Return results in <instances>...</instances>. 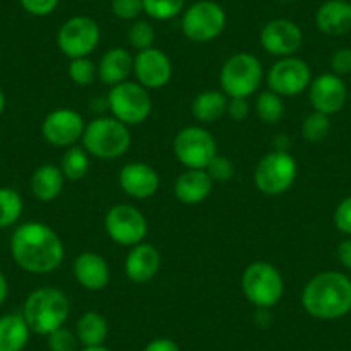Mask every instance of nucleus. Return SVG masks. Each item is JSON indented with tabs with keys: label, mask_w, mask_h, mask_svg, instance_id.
Wrapping results in <instances>:
<instances>
[{
	"label": "nucleus",
	"mask_w": 351,
	"mask_h": 351,
	"mask_svg": "<svg viewBox=\"0 0 351 351\" xmlns=\"http://www.w3.org/2000/svg\"><path fill=\"white\" fill-rule=\"evenodd\" d=\"M228 23L224 8L214 0H198L181 14V32L193 43H208L222 35Z\"/></svg>",
	"instance_id": "nucleus-8"
},
{
	"label": "nucleus",
	"mask_w": 351,
	"mask_h": 351,
	"mask_svg": "<svg viewBox=\"0 0 351 351\" xmlns=\"http://www.w3.org/2000/svg\"><path fill=\"white\" fill-rule=\"evenodd\" d=\"M119 186L128 197L134 200L152 198L160 188V176L152 165L145 162H130L123 165L117 176Z\"/></svg>",
	"instance_id": "nucleus-18"
},
{
	"label": "nucleus",
	"mask_w": 351,
	"mask_h": 351,
	"mask_svg": "<svg viewBox=\"0 0 351 351\" xmlns=\"http://www.w3.org/2000/svg\"><path fill=\"white\" fill-rule=\"evenodd\" d=\"M289 148H291V138L286 136V134H279L274 140V150L289 152Z\"/></svg>",
	"instance_id": "nucleus-44"
},
{
	"label": "nucleus",
	"mask_w": 351,
	"mask_h": 351,
	"mask_svg": "<svg viewBox=\"0 0 351 351\" xmlns=\"http://www.w3.org/2000/svg\"><path fill=\"white\" fill-rule=\"evenodd\" d=\"M312 80L310 66L296 56L278 59L265 76L269 90L281 95L282 99L302 95L308 90Z\"/></svg>",
	"instance_id": "nucleus-13"
},
{
	"label": "nucleus",
	"mask_w": 351,
	"mask_h": 351,
	"mask_svg": "<svg viewBox=\"0 0 351 351\" xmlns=\"http://www.w3.org/2000/svg\"><path fill=\"white\" fill-rule=\"evenodd\" d=\"M214 181L205 169H186L174 183V197L184 205H198L212 193Z\"/></svg>",
	"instance_id": "nucleus-21"
},
{
	"label": "nucleus",
	"mask_w": 351,
	"mask_h": 351,
	"mask_svg": "<svg viewBox=\"0 0 351 351\" xmlns=\"http://www.w3.org/2000/svg\"><path fill=\"white\" fill-rule=\"evenodd\" d=\"M128 42H130L131 49H134L136 52L152 49L155 43V28L148 21L136 19L131 23L130 29H128Z\"/></svg>",
	"instance_id": "nucleus-34"
},
{
	"label": "nucleus",
	"mask_w": 351,
	"mask_h": 351,
	"mask_svg": "<svg viewBox=\"0 0 351 351\" xmlns=\"http://www.w3.org/2000/svg\"><path fill=\"white\" fill-rule=\"evenodd\" d=\"M186 0H143V12L155 21H171L183 14Z\"/></svg>",
	"instance_id": "nucleus-31"
},
{
	"label": "nucleus",
	"mask_w": 351,
	"mask_h": 351,
	"mask_svg": "<svg viewBox=\"0 0 351 351\" xmlns=\"http://www.w3.org/2000/svg\"><path fill=\"white\" fill-rule=\"evenodd\" d=\"M330 116L312 110L302 123V136L310 143H319L330 133Z\"/></svg>",
	"instance_id": "nucleus-32"
},
{
	"label": "nucleus",
	"mask_w": 351,
	"mask_h": 351,
	"mask_svg": "<svg viewBox=\"0 0 351 351\" xmlns=\"http://www.w3.org/2000/svg\"><path fill=\"white\" fill-rule=\"evenodd\" d=\"M226 116L231 117V119L236 121V123H241V121H245L246 117L250 116L248 99H229Z\"/></svg>",
	"instance_id": "nucleus-41"
},
{
	"label": "nucleus",
	"mask_w": 351,
	"mask_h": 351,
	"mask_svg": "<svg viewBox=\"0 0 351 351\" xmlns=\"http://www.w3.org/2000/svg\"><path fill=\"white\" fill-rule=\"evenodd\" d=\"M241 291L255 308L269 310L285 296V278L276 265L258 260L243 271Z\"/></svg>",
	"instance_id": "nucleus-5"
},
{
	"label": "nucleus",
	"mask_w": 351,
	"mask_h": 351,
	"mask_svg": "<svg viewBox=\"0 0 351 351\" xmlns=\"http://www.w3.org/2000/svg\"><path fill=\"white\" fill-rule=\"evenodd\" d=\"M100 26L90 16H73L57 32V47L67 59L90 57L100 43Z\"/></svg>",
	"instance_id": "nucleus-10"
},
{
	"label": "nucleus",
	"mask_w": 351,
	"mask_h": 351,
	"mask_svg": "<svg viewBox=\"0 0 351 351\" xmlns=\"http://www.w3.org/2000/svg\"><path fill=\"white\" fill-rule=\"evenodd\" d=\"M330 69L336 76H348L351 74V47L337 49L330 57Z\"/></svg>",
	"instance_id": "nucleus-40"
},
{
	"label": "nucleus",
	"mask_w": 351,
	"mask_h": 351,
	"mask_svg": "<svg viewBox=\"0 0 351 351\" xmlns=\"http://www.w3.org/2000/svg\"><path fill=\"white\" fill-rule=\"evenodd\" d=\"M74 332L83 346H102L109 336V322L100 312L88 310L77 319Z\"/></svg>",
	"instance_id": "nucleus-27"
},
{
	"label": "nucleus",
	"mask_w": 351,
	"mask_h": 351,
	"mask_svg": "<svg viewBox=\"0 0 351 351\" xmlns=\"http://www.w3.org/2000/svg\"><path fill=\"white\" fill-rule=\"evenodd\" d=\"M60 171L66 181H80L90 171V154L81 145H74L64 152L60 158Z\"/></svg>",
	"instance_id": "nucleus-28"
},
{
	"label": "nucleus",
	"mask_w": 351,
	"mask_h": 351,
	"mask_svg": "<svg viewBox=\"0 0 351 351\" xmlns=\"http://www.w3.org/2000/svg\"><path fill=\"white\" fill-rule=\"evenodd\" d=\"M110 11L117 19L136 21L143 12V0H110Z\"/></svg>",
	"instance_id": "nucleus-37"
},
{
	"label": "nucleus",
	"mask_w": 351,
	"mask_h": 351,
	"mask_svg": "<svg viewBox=\"0 0 351 351\" xmlns=\"http://www.w3.org/2000/svg\"><path fill=\"white\" fill-rule=\"evenodd\" d=\"M74 279L88 291H102L109 286L110 267L107 260L95 252H83L73 262Z\"/></svg>",
	"instance_id": "nucleus-20"
},
{
	"label": "nucleus",
	"mask_w": 351,
	"mask_h": 351,
	"mask_svg": "<svg viewBox=\"0 0 351 351\" xmlns=\"http://www.w3.org/2000/svg\"><path fill=\"white\" fill-rule=\"evenodd\" d=\"M77 346H80V341H77L76 332L67 329L66 326L59 327L47 336L49 351H77Z\"/></svg>",
	"instance_id": "nucleus-35"
},
{
	"label": "nucleus",
	"mask_w": 351,
	"mask_h": 351,
	"mask_svg": "<svg viewBox=\"0 0 351 351\" xmlns=\"http://www.w3.org/2000/svg\"><path fill=\"white\" fill-rule=\"evenodd\" d=\"M346 2H351V0H346Z\"/></svg>",
	"instance_id": "nucleus-49"
},
{
	"label": "nucleus",
	"mask_w": 351,
	"mask_h": 351,
	"mask_svg": "<svg viewBox=\"0 0 351 351\" xmlns=\"http://www.w3.org/2000/svg\"><path fill=\"white\" fill-rule=\"evenodd\" d=\"M71 81L76 86H90L93 81L99 77L97 64L90 57H80V59H71L69 67H67Z\"/></svg>",
	"instance_id": "nucleus-33"
},
{
	"label": "nucleus",
	"mask_w": 351,
	"mask_h": 351,
	"mask_svg": "<svg viewBox=\"0 0 351 351\" xmlns=\"http://www.w3.org/2000/svg\"><path fill=\"white\" fill-rule=\"evenodd\" d=\"M172 152L186 169H205L217 155V141L204 126H186L176 134Z\"/></svg>",
	"instance_id": "nucleus-11"
},
{
	"label": "nucleus",
	"mask_w": 351,
	"mask_h": 351,
	"mask_svg": "<svg viewBox=\"0 0 351 351\" xmlns=\"http://www.w3.org/2000/svg\"><path fill=\"white\" fill-rule=\"evenodd\" d=\"M141 351H181L180 344L171 337H155L148 341Z\"/></svg>",
	"instance_id": "nucleus-42"
},
{
	"label": "nucleus",
	"mask_w": 351,
	"mask_h": 351,
	"mask_svg": "<svg viewBox=\"0 0 351 351\" xmlns=\"http://www.w3.org/2000/svg\"><path fill=\"white\" fill-rule=\"evenodd\" d=\"M332 219L337 231L351 236V197H346L337 204Z\"/></svg>",
	"instance_id": "nucleus-38"
},
{
	"label": "nucleus",
	"mask_w": 351,
	"mask_h": 351,
	"mask_svg": "<svg viewBox=\"0 0 351 351\" xmlns=\"http://www.w3.org/2000/svg\"><path fill=\"white\" fill-rule=\"evenodd\" d=\"M133 64L134 57L131 56L130 50L123 49V47H114L109 49L102 56L100 62L97 64V71H99V80L102 81L106 86H116V84L124 83L130 80L133 74Z\"/></svg>",
	"instance_id": "nucleus-23"
},
{
	"label": "nucleus",
	"mask_w": 351,
	"mask_h": 351,
	"mask_svg": "<svg viewBox=\"0 0 351 351\" xmlns=\"http://www.w3.org/2000/svg\"><path fill=\"white\" fill-rule=\"evenodd\" d=\"M84 128L86 123L77 110L60 107L47 114L42 123V134L47 143L59 148H69L80 143Z\"/></svg>",
	"instance_id": "nucleus-14"
},
{
	"label": "nucleus",
	"mask_w": 351,
	"mask_h": 351,
	"mask_svg": "<svg viewBox=\"0 0 351 351\" xmlns=\"http://www.w3.org/2000/svg\"><path fill=\"white\" fill-rule=\"evenodd\" d=\"M64 183H66V178H64L59 165L43 164L35 169L29 186H32V193L36 200L52 202L57 197H60Z\"/></svg>",
	"instance_id": "nucleus-24"
},
{
	"label": "nucleus",
	"mask_w": 351,
	"mask_h": 351,
	"mask_svg": "<svg viewBox=\"0 0 351 351\" xmlns=\"http://www.w3.org/2000/svg\"><path fill=\"white\" fill-rule=\"evenodd\" d=\"M260 45L269 56H274L278 59L291 57L302 49L303 32L291 19H271L260 29Z\"/></svg>",
	"instance_id": "nucleus-15"
},
{
	"label": "nucleus",
	"mask_w": 351,
	"mask_h": 351,
	"mask_svg": "<svg viewBox=\"0 0 351 351\" xmlns=\"http://www.w3.org/2000/svg\"><path fill=\"white\" fill-rule=\"evenodd\" d=\"M8 295H9L8 278H5L4 272L0 271V305H4V302L8 300Z\"/></svg>",
	"instance_id": "nucleus-45"
},
{
	"label": "nucleus",
	"mask_w": 351,
	"mask_h": 351,
	"mask_svg": "<svg viewBox=\"0 0 351 351\" xmlns=\"http://www.w3.org/2000/svg\"><path fill=\"white\" fill-rule=\"evenodd\" d=\"M133 74L138 83L147 90H158L171 81L172 62L164 50L152 47V49L136 52Z\"/></svg>",
	"instance_id": "nucleus-17"
},
{
	"label": "nucleus",
	"mask_w": 351,
	"mask_h": 351,
	"mask_svg": "<svg viewBox=\"0 0 351 351\" xmlns=\"http://www.w3.org/2000/svg\"><path fill=\"white\" fill-rule=\"evenodd\" d=\"M315 25L327 36H343L351 32V4L346 0H326L315 12Z\"/></svg>",
	"instance_id": "nucleus-22"
},
{
	"label": "nucleus",
	"mask_w": 351,
	"mask_h": 351,
	"mask_svg": "<svg viewBox=\"0 0 351 351\" xmlns=\"http://www.w3.org/2000/svg\"><path fill=\"white\" fill-rule=\"evenodd\" d=\"M11 255L29 274H50L62 265L66 248L60 236L43 222H26L11 236Z\"/></svg>",
	"instance_id": "nucleus-1"
},
{
	"label": "nucleus",
	"mask_w": 351,
	"mask_h": 351,
	"mask_svg": "<svg viewBox=\"0 0 351 351\" xmlns=\"http://www.w3.org/2000/svg\"><path fill=\"white\" fill-rule=\"evenodd\" d=\"M4 109H5V95H4V92L0 90V116L4 114Z\"/></svg>",
	"instance_id": "nucleus-47"
},
{
	"label": "nucleus",
	"mask_w": 351,
	"mask_h": 351,
	"mask_svg": "<svg viewBox=\"0 0 351 351\" xmlns=\"http://www.w3.org/2000/svg\"><path fill=\"white\" fill-rule=\"evenodd\" d=\"M21 313L33 334L47 337L59 327L66 326L71 303L62 289L45 286L29 293Z\"/></svg>",
	"instance_id": "nucleus-3"
},
{
	"label": "nucleus",
	"mask_w": 351,
	"mask_h": 351,
	"mask_svg": "<svg viewBox=\"0 0 351 351\" xmlns=\"http://www.w3.org/2000/svg\"><path fill=\"white\" fill-rule=\"evenodd\" d=\"M298 178V162L289 152L272 150L263 155L253 171V183L262 195L279 197L293 188Z\"/></svg>",
	"instance_id": "nucleus-7"
},
{
	"label": "nucleus",
	"mask_w": 351,
	"mask_h": 351,
	"mask_svg": "<svg viewBox=\"0 0 351 351\" xmlns=\"http://www.w3.org/2000/svg\"><path fill=\"white\" fill-rule=\"evenodd\" d=\"M32 330L23 313H8L0 317V351H23L28 344Z\"/></svg>",
	"instance_id": "nucleus-26"
},
{
	"label": "nucleus",
	"mask_w": 351,
	"mask_h": 351,
	"mask_svg": "<svg viewBox=\"0 0 351 351\" xmlns=\"http://www.w3.org/2000/svg\"><path fill=\"white\" fill-rule=\"evenodd\" d=\"M219 81L229 99H250L263 81L262 62L250 52L234 53L222 64Z\"/></svg>",
	"instance_id": "nucleus-6"
},
{
	"label": "nucleus",
	"mask_w": 351,
	"mask_h": 351,
	"mask_svg": "<svg viewBox=\"0 0 351 351\" xmlns=\"http://www.w3.org/2000/svg\"><path fill=\"white\" fill-rule=\"evenodd\" d=\"M25 204L21 195L12 188H0V229L11 228L21 219Z\"/></svg>",
	"instance_id": "nucleus-30"
},
{
	"label": "nucleus",
	"mask_w": 351,
	"mask_h": 351,
	"mask_svg": "<svg viewBox=\"0 0 351 351\" xmlns=\"http://www.w3.org/2000/svg\"><path fill=\"white\" fill-rule=\"evenodd\" d=\"M302 306L310 317L319 320L348 315L351 313V279L343 272H319L303 288Z\"/></svg>",
	"instance_id": "nucleus-2"
},
{
	"label": "nucleus",
	"mask_w": 351,
	"mask_h": 351,
	"mask_svg": "<svg viewBox=\"0 0 351 351\" xmlns=\"http://www.w3.org/2000/svg\"><path fill=\"white\" fill-rule=\"evenodd\" d=\"M205 171H207V174L210 176L214 183H226V181H231L232 176H234V164L228 157L217 154L208 162Z\"/></svg>",
	"instance_id": "nucleus-36"
},
{
	"label": "nucleus",
	"mask_w": 351,
	"mask_h": 351,
	"mask_svg": "<svg viewBox=\"0 0 351 351\" xmlns=\"http://www.w3.org/2000/svg\"><path fill=\"white\" fill-rule=\"evenodd\" d=\"M278 2H281V4H289V2H295V0H278Z\"/></svg>",
	"instance_id": "nucleus-48"
},
{
	"label": "nucleus",
	"mask_w": 351,
	"mask_h": 351,
	"mask_svg": "<svg viewBox=\"0 0 351 351\" xmlns=\"http://www.w3.org/2000/svg\"><path fill=\"white\" fill-rule=\"evenodd\" d=\"M162 265L160 252L150 243L143 241L131 246L124 262V272L131 282L145 285L158 274Z\"/></svg>",
	"instance_id": "nucleus-19"
},
{
	"label": "nucleus",
	"mask_w": 351,
	"mask_h": 351,
	"mask_svg": "<svg viewBox=\"0 0 351 351\" xmlns=\"http://www.w3.org/2000/svg\"><path fill=\"white\" fill-rule=\"evenodd\" d=\"M107 236L121 246L140 245L148 234V221L134 205L119 204L109 208L104 219Z\"/></svg>",
	"instance_id": "nucleus-12"
},
{
	"label": "nucleus",
	"mask_w": 351,
	"mask_h": 351,
	"mask_svg": "<svg viewBox=\"0 0 351 351\" xmlns=\"http://www.w3.org/2000/svg\"><path fill=\"white\" fill-rule=\"evenodd\" d=\"M336 255L341 265H343L344 269H348V271H351V238L343 239V241L337 245Z\"/></svg>",
	"instance_id": "nucleus-43"
},
{
	"label": "nucleus",
	"mask_w": 351,
	"mask_h": 351,
	"mask_svg": "<svg viewBox=\"0 0 351 351\" xmlns=\"http://www.w3.org/2000/svg\"><path fill=\"white\" fill-rule=\"evenodd\" d=\"M228 102L229 97L222 90H204L191 102V114L200 124H212L226 116Z\"/></svg>",
	"instance_id": "nucleus-25"
},
{
	"label": "nucleus",
	"mask_w": 351,
	"mask_h": 351,
	"mask_svg": "<svg viewBox=\"0 0 351 351\" xmlns=\"http://www.w3.org/2000/svg\"><path fill=\"white\" fill-rule=\"evenodd\" d=\"M60 0H19L21 8L25 9L28 14L36 16V18H45V16L52 14L57 9Z\"/></svg>",
	"instance_id": "nucleus-39"
},
{
	"label": "nucleus",
	"mask_w": 351,
	"mask_h": 351,
	"mask_svg": "<svg viewBox=\"0 0 351 351\" xmlns=\"http://www.w3.org/2000/svg\"><path fill=\"white\" fill-rule=\"evenodd\" d=\"M306 92L312 109L327 116L339 112L348 100L346 83L334 73H324L313 77Z\"/></svg>",
	"instance_id": "nucleus-16"
},
{
	"label": "nucleus",
	"mask_w": 351,
	"mask_h": 351,
	"mask_svg": "<svg viewBox=\"0 0 351 351\" xmlns=\"http://www.w3.org/2000/svg\"><path fill=\"white\" fill-rule=\"evenodd\" d=\"M77 351H112V350H109L106 344H102V346H83Z\"/></svg>",
	"instance_id": "nucleus-46"
},
{
	"label": "nucleus",
	"mask_w": 351,
	"mask_h": 351,
	"mask_svg": "<svg viewBox=\"0 0 351 351\" xmlns=\"http://www.w3.org/2000/svg\"><path fill=\"white\" fill-rule=\"evenodd\" d=\"M255 112L262 123L278 124L286 112L285 99L271 90L262 92L255 100Z\"/></svg>",
	"instance_id": "nucleus-29"
},
{
	"label": "nucleus",
	"mask_w": 351,
	"mask_h": 351,
	"mask_svg": "<svg viewBox=\"0 0 351 351\" xmlns=\"http://www.w3.org/2000/svg\"><path fill=\"white\" fill-rule=\"evenodd\" d=\"M130 126L123 124L112 116L95 117L84 128L81 147L97 158H119L131 147Z\"/></svg>",
	"instance_id": "nucleus-4"
},
{
	"label": "nucleus",
	"mask_w": 351,
	"mask_h": 351,
	"mask_svg": "<svg viewBox=\"0 0 351 351\" xmlns=\"http://www.w3.org/2000/svg\"><path fill=\"white\" fill-rule=\"evenodd\" d=\"M350 4H351V2H350Z\"/></svg>",
	"instance_id": "nucleus-50"
},
{
	"label": "nucleus",
	"mask_w": 351,
	"mask_h": 351,
	"mask_svg": "<svg viewBox=\"0 0 351 351\" xmlns=\"http://www.w3.org/2000/svg\"><path fill=\"white\" fill-rule=\"evenodd\" d=\"M107 107L112 117L126 126L143 124L152 114V97L138 81H124L110 88L107 93Z\"/></svg>",
	"instance_id": "nucleus-9"
}]
</instances>
